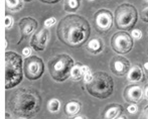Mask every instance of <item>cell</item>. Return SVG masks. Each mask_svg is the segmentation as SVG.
Returning a JSON list of instances; mask_svg holds the SVG:
<instances>
[{
    "label": "cell",
    "instance_id": "5bb4252c",
    "mask_svg": "<svg viewBox=\"0 0 148 119\" xmlns=\"http://www.w3.org/2000/svg\"><path fill=\"white\" fill-rule=\"evenodd\" d=\"M124 112V108L121 104L112 103L105 107L104 111L102 112V118L103 119H116L122 115Z\"/></svg>",
    "mask_w": 148,
    "mask_h": 119
},
{
    "label": "cell",
    "instance_id": "f35d334b",
    "mask_svg": "<svg viewBox=\"0 0 148 119\" xmlns=\"http://www.w3.org/2000/svg\"><path fill=\"white\" fill-rule=\"evenodd\" d=\"M90 1H93V0H90Z\"/></svg>",
    "mask_w": 148,
    "mask_h": 119
},
{
    "label": "cell",
    "instance_id": "52a82bcc",
    "mask_svg": "<svg viewBox=\"0 0 148 119\" xmlns=\"http://www.w3.org/2000/svg\"><path fill=\"white\" fill-rule=\"evenodd\" d=\"M133 39L125 31H118L113 34L111 39V47L119 55H126L133 49Z\"/></svg>",
    "mask_w": 148,
    "mask_h": 119
},
{
    "label": "cell",
    "instance_id": "8992f818",
    "mask_svg": "<svg viewBox=\"0 0 148 119\" xmlns=\"http://www.w3.org/2000/svg\"><path fill=\"white\" fill-rule=\"evenodd\" d=\"M138 12L134 5L122 3L115 10V23L119 30H129L136 24Z\"/></svg>",
    "mask_w": 148,
    "mask_h": 119
},
{
    "label": "cell",
    "instance_id": "ba28073f",
    "mask_svg": "<svg viewBox=\"0 0 148 119\" xmlns=\"http://www.w3.org/2000/svg\"><path fill=\"white\" fill-rule=\"evenodd\" d=\"M23 72L28 80L34 81L39 79L45 72V64L42 60L36 56L26 58L23 63Z\"/></svg>",
    "mask_w": 148,
    "mask_h": 119
},
{
    "label": "cell",
    "instance_id": "484cf974",
    "mask_svg": "<svg viewBox=\"0 0 148 119\" xmlns=\"http://www.w3.org/2000/svg\"><path fill=\"white\" fill-rule=\"evenodd\" d=\"M141 19H142V21L148 23V7L144 8L141 12Z\"/></svg>",
    "mask_w": 148,
    "mask_h": 119
},
{
    "label": "cell",
    "instance_id": "44dd1931",
    "mask_svg": "<svg viewBox=\"0 0 148 119\" xmlns=\"http://www.w3.org/2000/svg\"><path fill=\"white\" fill-rule=\"evenodd\" d=\"M60 102L57 98H53V99L49 100V103H47V109H49V111L51 112V113L58 112L60 110Z\"/></svg>",
    "mask_w": 148,
    "mask_h": 119
},
{
    "label": "cell",
    "instance_id": "8fae6325",
    "mask_svg": "<svg viewBox=\"0 0 148 119\" xmlns=\"http://www.w3.org/2000/svg\"><path fill=\"white\" fill-rule=\"evenodd\" d=\"M144 96V90L138 84L128 85L123 91V98L130 104H137L142 100Z\"/></svg>",
    "mask_w": 148,
    "mask_h": 119
},
{
    "label": "cell",
    "instance_id": "83f0119b",
    "mask_svg": "<svg viewBox=\"0 0 148 119\" xmlns=\"http://www.w3.org/2000/svg\"><path fill=\"white\" fill-rule=\"evenodd\" d=\"M139 119H148V105H146L144 107V109H143V111H142V114H141Z\"/></svg>",
    "mask_w": 148,
    "mask_h": 119
},
{
    "label": "cell",
    "instance_id": "836d02e7",
    "mask_svg": "<svg viewBox=\"0 0 148 119\" xmlns=\"http://www.w3.org/2000/svg\"><path fill=\"white\" fill-rule=\"evenodd\" d=\"M116 119H127V118H126V116L121 115V116H119V117H118V118H116Z\"/></svg>",
    "mask_w": 148,
    "mask_h": 119
},
{
    "label": "cell",
    "instance_id": "f546056e",
    "mask_svg": "<svg viewBox=\"0 0 148 119\" xmlns=\"http://www.w3.org/2000/svg\"><path fill=\"white\" fill-rule=\"evenodd\" d=\"M39 1L42 2V3H47V4H56L59 1H60V0H39Z\"/></svg>",
    "mask_w": 148,
    "mask_h": 119
},
{
    "label": "cell",
    "instance_id": "3957f363",
    "mask_svg": "<svg viewBox=\"0 0 148 119\" xmlns=\"http://www.w3.org/2000/svg\"><path fill=\"white\" fill-rule=\"evenodd\" d=\"M23 60L15 52L5 53V89L19 85L23 78Z\"/></svg>",
    "mask_w": 148,
    "mask_h": 119
},
{
    "label": "cell",
    "instance_id": "4dcf8cb0",
    "mask_svg": "<svg viewBox=\"0 0 148 119\" xmlns=\"http://www.w3.org/2000/svg\"><path fill=\"white\" fill-rule=\"evenodd\" d=\"M144 98L148 100V85L144 87Z\"/></svg>",
    "mask_w": 148,
    "mask_h": 119
},
{
    "label": "cell",
    "instance_id": "e575fe53",
    "mask_svg": "<svg viewBox=\"0 0 148 119\" xmlns=\"http://www.w3.org/2000/svg\"><path fill=\"white\" fill-rule=\"evenodd\" d=\"M5 119H12L11 117H10L9 113H6V115H5Z\"/></svg>",
    "mask_w": 148,
    "mask_h": 119
},
{
    "label": "cell",
    "instance_id": "603a6c76",
    "mask_svg": "<svg viewBox=\"0 0 148 119\" xmlns=\"http://www.w3.org/2000/svg\"><path fill=\"white\" fill-rule=\"evenodd\" d=\"M13 17H11L10 15H6L5 16V28H6V30H10V28L13 26Z\"/></svg>",
    "mask_w": 148,
    "mask_h": 119
},
{
    "label": "cell",
    "instance_id": "d590c367",
    "mask_svg": "<svg viewBox=\"0 0 148 119\" xmlns=\"http://www.w3.org/2000/svg\"><path fill=\"white\" fill-rule=\"evenodd\" d=\"M17 119H26V118H24V117H18Z\"/></svg>",
    "mask_w": 148,
    "mask_h": 119
},
{
    "label": "cell",
    "instance_id": "d6986e66",
    "mask_svg": "<svg viewBox=\"0 0 148 119\" xmlns=\"http://www.w3.org/2000/svg\"><path fill=\"white\" fill-rule=\"evenodd\" d=\"M6 9L11 11H18L23 7V1L22 0H5Z\"/></svg>",
    "mask_w": 148,
    "mask_h": 119
},
{
    "label": "cell",
    "instance_id": "2e32d148",
    "mask_svg": "<svg viewBox=\"0 0 148 119\" xmlns=\"http://www.w3.org/2000/svg\"><path fill=\"white\" fill-rule=\"evenodd\" d=\"M104 49V43L101 39L99 37H94L91 41L87 43L86 45V50L88 52H90L93 55H98L100 54Z\"/></svg>",
    "mask_w": 148,
    "mask_h": 119
},
{
    "label": "cell",
    "instance_id": "5b68a950",
    "mask_svg": "<svg viewBox=\"0 0 148 119\" xmlns=\"http://www.w3.org/2000/svg\"><path fill=\"white\" fill-rule=\"evenodd\" d=\"M74 66L75 62L71 56L60 54L49 59L47 69L51 78L56 82H64L71 78V72Z\"/></svg>",
    "mask_w": 148,
    "mask_h": 119
},
{
    "label": "cell",
    "instance_id": "e0dca14e",
    "mask_svg": "<svg viewBox=\"0 0 148 119\" xmlns=\"http://www.w3.org/2000/svg\"><path fill=\"white\" fill-rule=\"evenodd\" d=\"M80 110H81V103L79 101H77V100L69 101L66 104V106H64V112L70 117L76 116L80 112Z\"/></svg>",
    "mask_w": 148,
    "mask_h": 119
},
{
    "label": "cell",
    "instance_id": "7c38bea8",
    "mask_svg": "<svg viewBox=\"0 0 148 119\" xmlns=\"http://www.w3.org/2000/svg\"><path fill=\"white\" fill-rule=\"evenodd\" d=\"M47 39H49V30L47 28L39 30L31 36L30 47L36 52H42L47 47Z\"/></svg>",
    "mask_w": 148,
    "mask_h": 119
},
{
    "label": "cell",
    "instance_id": "4fadbf2b",
    "mask_svg": "<svg viewBox=\"0 0 148 119\" xmlns=\"http://www.w3.org/2000/svg\"><path fill=\"white\" fill-rule=\"evenodd\" d=\"M18 26H19L20 30V41L23 39H26L29 35L32 34L35 30H36L38 23L37 21L32 17H23L19 20L18 22Z\"/></svg>",
    "mask_w": 148,
    "mask_h": 119
},
{
    "label": "cell",
    "instance_id": "1f68e13d",
    "mask_svg": "<svg viewBox=\"0 0 148 119\" xmlns=\"http://www.w3.org/2000/svg\"><path fill=\"white\" fill-rule=\"evenodd\" d=\"M72 119H87V118H86V116H84V115H76Z\"/></svg>",
    "mask_w": 148,
    "mask_h": 119
},
{
    "label": "cell",
    "instance_id": "8d00e7d4",
    "mask_svg": "<svg viewBox=\"0 0 148 119\" xmlns=\"http://www.w3.org/2000/svg\"><path fill=\"white\" fill-rule=\"evenodd\" d=\"M24 1H31V0H24Z\"/></svg>",
    "mask_w": 148,
    "mask_h": 119
},
{
    "label": "cell",
    "instance_id": "277c9868",
    "mask_svg": "<svg viewBox=\"0 0 148 119\" xmlns=\"http://www.w3.org/2000/svg\"><path fill=\"white\" fill-rule=\"evenodd\" d=\"M87 92L98 99H106L112 95L114 90V81L111 76L105 72L94 73L93 79L86 84Z\"/></svg>",
    "mask_w": 148,
    "mask_h": 119
},
{
    "label": "cell",
    "instance_id": "4316f807",
    "mask_svg": "<svg viewBox=\"0 0 148 119\" xmlns=\"http://www.w3.org/2000/svg\"><path fill=\"white\" fill-rule=\"evenodd\" d=\"M127 110H128L129 113L135 114L137 112V110H138V107H137L136 104H130V105L128 106V108H127Z\"/></svg>",
    "mask_w": 148,
    "mask_h": 119
},
{
    "label": "cell",
    "instance_id": "30bf717a",
    "mask_svg": "<svg viewBox=\"0 0 148 119\" xmlns=\"http://www.w3.org/2000/svg\"><path fill=\"white\" fill-rule=\"evenodd\" d=\"M109 67L112 73L118 77L125 76L131 69L130 62L122 56H115L112 58L109 63Z\"/></svg>",
    "mask_w": 148,
    "mask_h": 119
},
{
    "label": "cell",
    "instance_id": "f1b7e54d",
    "mask_svg": "<svg viewBox=\"0 0 148 119\" xmlns=\"http://www.w3.org/2000/svg\"><path fill=\"white\" fill-rule=\"evenodd\" d=\"M30 54H31V50H30V47H24V49L22 50V55L25 56L26 58L30 57Z\"/></svg>",
    "mask_w": 148,
    "mask_h": 119
},
{
    "label": "cell",
    "instance_id": "ffe728a7",
    "mask_svg": "<svg viewBox=\"0 0 148 119\" xmlns=\"http://www.w3.org/2000/svg\"><path fill=\"white\" fill-rule=\"evenodd\" d=\"M82 78H84V72H83L82 65L77 64L73 67L72 72H71V79L74 81H80Z\"/></svg>",
    "mask_w": 148,
    "mask_h": 119
},
{
    "label": "cell",
    "instance_id": "d6a6232c",
    "mask_svg": "<svg viewBox=\"0 0 148 119\" xmlns=\"http://www.w3.org/2000/svg\"><path fill=\"white\" fill-rule=\"evenodd\" d=\"M143 68H144L145 70H146L147 72H148V62H146V63H145L144 65H143Z\"/></svg>",
    "mask_w": 148,
    "mask_h": 119
},
{
    "label": "cell",
    "instance_id": "7402d4cb",
    "mask_svg": "<svg viewBox=\"0 0 148 119\" xmlns=\"http://www.w3.org/2000/svg\"><path fill=\"white\" fill-rule=\"evenodd\" d=\"M82 68H83V72H84V82L85 84H88L90 81L93 79V73H92V71L90 70V68L88 66H84V65H82Z\"/></svg>",
    "mask_w": 148,
    "mask_h": 119
},
{
    "label": "cell",
    "instance_id": "7a4b0ae2",
    "mask_svg": "<svg viewBox=\"0 0 148 119\" xmlns=\"http://www.w3.org/2000/svg\"><path fill=\"white\" fill-rule=\"evenodd\" d=\"M7 105L17 117L31 118L40 110L41 97L35 89L20 88L10 96Z\"/></svg>",
    "mask_w": 148,
    "mask_h": 119
},
{
    "label": "cell",
    "instance_id": "d4e9b609",
    "mask_svg": "<svg viewBox=\"0 0 148 119\" xmlns=\"http://www.w3.org/2000/svg\"><path fill=\"white\" fill-rule=\"evenodd\" d=\"M56 22H57V19L55 17H49L45 21V28H51Z\"/></svg>",
    "mask_w": 148,
    "mask_h": 119
},
{
    "label": "cell",
    "instance_id": "ac0fdd59",
    "mask_svg": "<svg viewBox=\"0 0 148 119\" xmlns=\"http://www.w3.org/2000/svg\"><path fill=\"white\" fill-rule=\"evenodd\" d=\"M82 0H64V8L66 12H75L80 8Z\"/></svg>",
    "mask_w": 148,
    "mask_h": 119
},
{
    "label": "cell",
    "instance_id": "cb8c5ba5",
    "mask_svg": "<svg viewBox=\"0 0 148 119\" xmlns=\"http://www.w3.org/2000/svg\"><path fill=\"white\" fill-rule=\"evenodd\" d=\"M131 36L135 39H140L142 37V31L140 30H133L131 31Z\"/></svg>",
    "mask_w": 148,
    "mask_h": 119
},
{
    "label": "cell",
    "instance_id": "6da1fadb",
    "mask_svg": "<svg viewBox=\"0 0 148 119\" xmlns=\"http://www.w3.org/2000/svg\"><path fill=\"white\" fill-rule=\"evenodd\" d=\"M58 37L71 47H81L91 34V26L85 17L78 14H69L60 21L57 30Z\"/></svg>",
    "mask_w": 148,
    "mask_h": 119
},
{
    "label": "cell",
    "instance_id": "74e56055",
    "mask_svg": "<svg viewBox=\"0 0 148 119\" xmlns=\"http://www.w3.org/2000/svg\"><path fill=\"white\" fill-rule=\"evenodd\" d=\"M145 1H146V2H148V0H145Z\"/></svg>",
    "mask_w": 148,
    "mask_h": 119
},
{
    "label": "cell",
    "instance_id": "9a60e30c",
    "mask_svg": "<svg viewBox=\"0 0 148 119\" xmlns=\"http://www.w3.org/2000/svg\"><path fill=\"white\" fill-rule=\"evenodd\" d=\"M128 80L131 83H140L144 80V73L141 67L133 66L128 72Z\"/></svg>",
    "mask_w": 148,
    "mask_h": 119
},
{
    "label": "cell",
    "instance_id": "9c48e42d",
    "mask_svg": "<svg viewBox=\"0 0 148 119\" xmlns=\"http://www.w3.org/2000/svg\"><path fill=\"white\" fill-rule=\"evenodd\" d=\"M113 14L108 9H100L94 14V28L97 32L105 33L109 31L113 25Z\"/></svg>",
    "mask_w": 148,
    "mask_h": 119
}]
</instances>
